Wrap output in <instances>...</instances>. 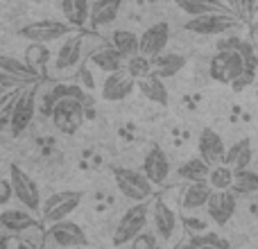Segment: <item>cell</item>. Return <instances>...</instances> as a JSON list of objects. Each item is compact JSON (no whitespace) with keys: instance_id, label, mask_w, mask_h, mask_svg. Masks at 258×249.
Wrapping results in <instances>:
<instances>
[{"instance_id":"cell-1","label":"cell","mask_w":258,"mask_h":249,"mask_svg":"<svg viewBox=\"0 0 258 249\" xmlns=\"http://www.w3.org/2000/svg\"><path fill=\"white\" fill-rule=\"evenodd\" d=\"M50 120L54 129H59L66 136H73L82 129L86 120V102L77 98H61L54 102L52 111H50Z\"/></svg>"},{"instance_id":"cell-2","label":"cell","mask_w":258,"mask_h":249,"mask_svg":"<svg viewBox=\"0 0 258 249\" xmlns=\"http://www.w3.org/2000/svg\"><path fill=\"white\" fill-rule=\"evenodd\" d=\"M147 220H150V206L147 202H136L134 206L122 213V218L118 220V227L113 231V245L122 247L127 242H134L136 238H141L143 229L147 227Z\"/></svg>"},{"instance_id":"cell-3","label":"cell","mask_w":258,"mask_h":249,"mask_svg":"<svg viewBox=\"0 0 258 249\" xmlns=\"http://www.w3.org/2000/svg\"><path fill=\"white\" fill-rule=\"evenodd\" d=\"M245 73H247V64L245 57L240 54V50H218L209 61L211 80L220 82V84H233Z\"/></svg>"},{"instance_id":"cell-4","label":"cell","mask_w":258,"mask_h":249,"mask_svg":"<svg viewBox=\"0 0 258 249\" xmlns=\"http://www.w3.org/2000/svg\"><path fill=\"white\" fill-rule=\"evenodd\" d=\"M113 181H116L118 191L129 202H147L154 195V183L145 177V172H138L132 168H113Z\"/></svg>"},{"instance_id":"cell-5","label":"cell","mask_w":258,"mask_h":249,"mask_svg":"<svg viewBox=\"0 0 258 249\" xmlns=\"http://www.w3.org/2000/svg\"><path fill=\"white\" fill-rule=\"evenodd\" d=\"M71 34H75V25L63 21H50V18L32 21L18 30V36L27 39L30 43H52L59 39H68Z\"/></svg>"},{"instance_id":"cell-6","label":"cell","mask_w":258,"mask_h":249,"mask_svg":"<svg viewBox=\"0 0 258 249\" xmlns=\"http://www.w3.org/2000/svg\"><path fill=\"white\" fill-rule=\"evenodd\" d=\"M240 25L238 14H206V16H192L183 23V30L200 36H224Z\"/></svg>"},{"instance_id":"cell-7","label":"cell","mask_w":258,"mask_h":249,"mask_svg":"<svg viewBox=\"0 0 258 249\" xmlns=\"http://www.w3.org/2000/svg\"><path fill=\"white\" fill-rule=\"evenodd\" d=\"M9 181L14 186V193H16V200L25 206L27 211L36 213L39 209H43V200H41V191L36 186V181L21 168V165L12 163L9 165V172H7Z\"/></svg>"},{"instance_id":"cell-8","label":"cell","mask_w":258,"mask_h":249,"mask_svg":"<svg viewBox=\"0 0 258 249\" xmlns=\"http://www.w3.org/2000/svg\"><path fill=\"white\" fill-rule=\"evenodd\" d=\"M84 200V191H59L52 193L48 200L43 202V222L54 224V222H61L66 220L73 211H77V206L82 204Z\"/></svg>"},{"instance_id":"cell-9","label":"cell","mask_w":258,"mask_h":249,"mask_svg":"<svg viewBox=\"0 0 258 249\" xmlns=\"http://www.w3.org/2000/svg\"><path fill=\"white\" fill-rule=\"evenodd\" d=\"M34 113H36V84H30L27 89L21 91L16 104H14L12 120H9L12 136H21L34 120Z\"/></svg>"},{"instance_id":"cell-10","label":"cell","mask_w":258,"mask_h":249,"mask_svg":"<svg viewBox=\"0 0 258 249\" xmlns=\"http://www.w3.org/2000/svg\"><path fill=\"white\" fill-rule=\"evenodd\" d=\"M45 238H48L52 245L63 247V249H75V247L89 245V238H86L84 229H82L77 222H71V220H61V222L48 224Z\"/></svg>"},{"instance_id":"cell-11","label":"cell","mask_w":258,"mask_h":249,"mask_svg":"<svg viewBox=\"0 0 258 249\" xmlns=\"http://www.w3.org/2000/svg\"><path fill=\"white\" fill-rule=\"evenodd\" d=\"M236 204H238V193L233 188L231 191H213L209 204H206V211H209V218L218 227H224L236 213Z\"/></svg>"},{"instance_id":"cell-12","label":"cell","mask_w":258,"mask_h":249,"mask_svg":"<svg viewBox=\"0 0 258 249\" xmlns=\"http://www.w3.org/2000/svg\"><path fill=\"white\" fill-rule=\"evenodd\" d=\"M134 89H138V80H134L127 73V68L118 73H109L102 82V100L107 102H120Z\"/></svg>"},{"instance_id":"cell-13","label":"cell","mask_w":258,"mask_h":249,"mask_svg":"<svg viewBox=\"0 0 258 249\" xmlns=\"http://www.w3.org/2000/svg\"><path fill=\"white\" fill-rule=\"evenodd\" d=\"M227 150L229 147L224 145L222 136H220L215 129H211V127L202 129L200 141H197V152H200V156L206 161V163L222 165L224 159H227Z\"/></svg>"},{"instance_id":"cell-14","label":"cell","mask_w":258,"mask_h":249,"mask_svg":"<svg viewBox=\"0 0 258 249\" xmlns=\"http://www.w3.org/2000/svg\"><path fill=\"white\" fill-rule=\"evenodd\" d=\"M143 172L150 179L154 186H161V183L168 181L170 177V159L163 152V147L152 145L150 152L145 154V161H143Z\"/></svg>"},{"instance_id":"cell-15","label":"cell","mask_w":258,"mask_h":249,"mask_svg":"<svg viewBox=\"0 0 258 249\" xmlns=\"http://www.w3.org/2000/svg\"><path fill=\"white\" fill-rule=\"evenodd\" d=\"M170 41V25L168 21H159L150 25L141 34V52L145 57H156V54L165 52V45Z\"/></svg>"},{"instance_id":"cell-16","label":"cell","mask_w":258,"mask_h":249,"mask_svg":"<svg viewBox=\"0 0 258 249\" xmlns=\"http://www.w3.org/2000/svg\"><path fill=\"white\" fill-rule=\"evenodd\" d=\"M82 48H84V36L82 34H71L61 43V48L54 54V71H73L77 64L82 61Z\"/></svg>"},{"instance_id":"cell-17","label":"cell","mask_w":258,"mask_h":249,"mask_svg":"<svg viewBox=\"0 0 258 249\" xmlns=\"http://www.w3.org/2000/svg\"><path fill=\"white\" fill-rule=\"evenodd\" d=\"M152 222H154L156 236L161 240H172L174 233H177V213L165 204L163 200H156L152 206Z\"/></svg>"},{"instance_id":"cell-18","label":"cell","mask_w":258,"mask_h":249,"mask_svg":"<svg viewBox=\"0 0 258 249\" xmlns=\"http://www.w3.org/2000/svg\"><path fill=\"white\" fill-rule=\"evenodd\" d=\"M211 195H213V186L209 181H188L186 188L181 191L179 204H181L183 211H200L206 209Z\"/></svg>"},{"instance_id":"cell-19","label":"cell","mask_w":258,"mask_h":249,"mask_svg":"<svg viewBox=\"0 0 258 249\" xmlns=\"http://www.w3.org/2000/svg\"><path fill=\"white\" fill-rule=\"evenodd\" d=\"M89 59H91V64L93 66H98L102 73H118V71H122V68L127 66L125 64V57H122L120 52H118L116 48H113L111 43L109 45H102V48H95L93 52L89 54Z\"/></svg>"},{"instance_id":"cell-20","label":"cell","mask_w":258,"mask_h":249,"mask_svg":"<svg viewBox=\"0 0 258 249\" xmlns=\"http://www.w3.org/2000/svg\"><path fill=\"white\" fill-rule=\"evenodd\" d=\"M177 7L188 16H206V14H233L224 0H177Z\"/></svg>"},{"instance_id":"cell-21","label":"cell","mask_w":258,"mask_h":249,"mask_svg":"<svg viewBox=\"0 0 258 249\" xmlns=\"http://www.w3.org/2000/svg\"><path fill=\"white\" fill-rule=\"evenodd\" d=\"M0 224H3L7 231H16L23 233L27 229H34L36 227V220L32 215V211H27L25 206L23 209H5L0 213Z\"/></svg>"},{"instance_id":"cell-22","label":"cell","mask_w":258,"mask_h":249,"mask_svg":"<svg viewBox=\"0 0 258 249\" xmlns=\"http://www.w3.org/2000/svg\"><path fill=\"white\" fill-rule=\"evenodd\" d=\"M122 9V0H93L91 3V23L95 27L109 25L118 18Z\"/></svg>"},{"instance_id":"cell-23","label":"cell","mask_w":258,"mask_h":249,"mask_svg":"<svg viewBox=\"0 0 258 249\" xmlns=\"http://www.w3.org/2000/svg\"><path fill=\"white\" fill-rule=\"evenodd\" d=\"M251 161H254V150H251V141L245 136V138H240V141H236L227 150L224 163L233 170H245L251 165Z\"/></svg>"},{"instance_id":"cell-24","label":"cell","mask_w":258,"mask_h":249,"mask_svg":"<svg viewBox=\"0 0 258 249\" xmlns=\"http://www.w3.org/2000/svg\"><path fill=\"white\" fill-rule=\"evenodd\" d=\"M0 73L14 75V77H18V80L27 82V84H34V82L39 80V71H36L34 66H30L27 61H23V59H18V57H9V54L0 57Z\"/></svg>"},{"instance_id":"cell-25","label":"cell","mask_w":258,"mask_h":249,"mask_svg":"<svg viewBox=\"0 0 258 249\" xmlns=\"http://www.w3.org/2000/svg\"><path fill=\"white\" fill-rule=\"evenodd\" d=\"M152 64H154V75L161 77V80H168L186 66V57L177 52H161L156 57H152Z\"/></svg>"},{"instance_id":"cell-26","label":"cell","mask_w":258,"mask_h":249,"mask_svg":"<svg viewBox=\"0 0 258 249\" xmlns=\"http://www.w3.org/2000/svg\"><path fill=\"white\" fill-rule=\"evenodd\" d=\"M138 91H141L150 102L161 104V107H168V100H170L168 98V86H165L163 80L156 77L154 73L147 75V77H143V80H138Z\"/></svg>"},{"instance_id":"cell-27","label":"cell","mask_w":258,"mask_h":249,"mask_svg":"<svg viewBox=\"0 0 258 249\" xmlns=\"http://www.w3.org/2000/svg\"><path fill=\"white\" fill-rule=\"evenodd\" d=\"M61 98H77V100H82V102L89 104V95H86V91L82 89V86H77V84H57L43 98V113H48V116H50L54 102H57V100H61Z\"/></svg>"},{"instance_id":"cell-28","label":"cell","mask_w":258,"mask_h":249,"mask_svg":"<svg viewBox=\"0 0 258 249\" xmlns=\"http://www.w3.org/2000/svg\"><path fill=\"white\" fill-rule=\"evenodd\" d=\"M211 168L200 154L188 159L186 163H181L177 168V177L183 179V181H209V174H211Z\"/></svg>"},{"instance_id":"cell-29","label":"cell","mask_w":258,"mask_h":249,"mask_svg":"<svg viewBox=\"0 0 258 249\" xmlns=\"http://www.w3.org/2000/svg\"><path fill=\"white\" fill-rule=\"evenodd\" d=\"M61 12L71 25L82 27L91 18V3L89 0H61Z\"/></svg>"},{"instance_id":"cell-30","label":"cell","mask_w":258,"mask_h":249,"mask_svg":"<svg viewBox=\"0 0 258 249\" xmlns=\"http://www.w3.org/2000/svg\"><path fill=\"white\" fill-rule=\"evenodd\" d=\"M111 45L125 59H129V57L141 52V36L134 34L132 30H116L111 34Z\"/></svg>"},{"instance_id":"cell-31","label":"cell","mask_w":258,"mask_h":249,"mask_svg":"<svg viewBox=\"0 0 258 249\" xmlns=\"http://www.w3.org/2000/svg\"><path fill=\"white\" fill-rule=\"evenodd\" d=\"M233 177H236V170L229 168L227 163L213 165V168H211V174H209V183L213 186V191H231Z\"/></svg>"},{"instance_id":"cell-32","label":"cell","mask_w":258,"mask_h":249,"mask_svg":"<svg viewBox=\"0 0 258 249\" xmlns=\"http://www.w3.org/2000/svg\"><path fill=\"white\" fill-rule=\"evenodd\" d=\"M233 191L238 195H249V193H258V172L251 168L236 170L233 177Z\"/></svg>"},{"instance_id":"cell-33","label":"cell","mask_w":258,"mask_h":249,"mask_svg":"<svg viewBox=\"0 0 258 249\" xmlns=\"http://www.w3.org/2000/svg\"><path fill=\"white\" fill-rule=\"evenodd\" d=\"M127 73L134 77V80H143V77L152 75L154 73V64H152V57H145L143 52L134 54V57L127 59Z\"/></svg>"},{"instance_id":"cell-34","label":"cell","mask_w":258,"mask_h":249,"mask_svg":"<svg viewBox=\"0 0 258 249\" xmlns=\"http://www.w3.org/2000/svg\"><path fill=\"white\" fill-rule=\"evenodd\" d=\"M50 59H52V52H50L48 43H30V48L25 50V61L30 66H34L36 71L48 66Z\"/></svg>"},{"instance_id":"cell-35","label":"cell","mask_w":258,"mask_h":249,"mask_svg":"<svg viewBox=\"0 0 258 249\" xmlns=\"http://www.w3.org/2000/svg\"><path fill=\"white\" fill-rule=\"evenodd\" d=\"M27 82H23V80H18V77H14V75H7V73H0V98L3 95H9L12 91H23V89H27Z\"/></svg>"},{"instance_id":"cell-36","label":"cell","mask_w":258,"mask_h":249,"mask_svg":"<svg viewBox=\"0 0 258 249\" xmlns=\"http://www.w3.org/2000/svg\"><path fill=\"white\" fill-rule=\"evenodd\" d=\"M190 242L195 247H220V249H229V242L224 238H220L218 233H202V236H192Z\"/></svg>"},{"instance_id":"cell-37","label":"cell","mask_w":258,"mask_h":249,"mask_svg":"<svg viewBox=\"0 0 258 249\" xmlns=\"http://www.w3.org/2000/svg\"><path fill=\"white\" fill-rule=\"evenodd\" d=\"M12 197H16V193H14V186H12V181H9V177H7V179L0 181V204H9Z\"/></svg>"},{"instance_id":"cell-38","label":"cell","mask_w":258,"mask_h":249,"mask_svg":"<svg viewBox=\"0 0 258 249\" xmlns=\"http://www.w3.org/2000/svg\"><path fill=\"white\" fill-rule=\"evenodd\" d=\"M256 5H258V0H240V16L251 21V16L256 12Z\"/></svg>"},{"instance_id":"cell-39","label":"cell","mask_w":258,"mask_h":249,"mask_svg":"<svg viewBox=\"0 0 258 249\" xmlns=\"http://www.w3.org/2000/svg\"><path fill=\"white\" fill-rule=\"evenodd\" d=\"M224 3L233 9V14H238V16H240V0H224Z\"/></svg>"},{"instance_id":"cell-40","label":"cell","mask_w":258,"mask_h":249,"mask_svg":"<svg viewBox=\"0 0 258 249\" xmlns=\"http://www.w3.org/2000/svg\"><path fill=\"white\" fill-rule=\"evenodd\" d=\"M14 249H34V247H32V245H27V242H18V245L14 247Z\"/></svg>"},{"instance_id":"cell-41","label":"cell","mask_w":258,"mask_h":249,"mask_svg":"<svg viewBox=\"0 0 258 249\" xmlns=\"http://www.w3.org/2000/svg\"><path fill=\"white\" fill-rule=\"evenodd\" d=\"M179 249H197V247H195V245H192V242H190V240H188V242H186V245H181V247H179Z\"/></svg>"},{"instance_id":"cell-42","label":"cell","mask_w":258,"mask_h":249,"mask_svg":"<svg viewBox=\"0 0 258 249\" xmlns=\"http://www.w3.org/2000/svg\"><path fill=\"white\" fill-rule=\"evenodd\" d=\"M254 18L258 21V5H256V12H254V16H251V21H254Z\"/></svg>"},{"instance_id":"cell-43","label":"cell","mask_w":258,"mask_h":249,"mask_svg":"<svg viewBox=\"0 0 258 249\" xmlns=\"http://www.w3.org/2000/svg\"><path fill=\"white\" fill-rule=\"evenodd\" d=\"M197 249H220V247H197Z\"/></svg>"},{"instance_id":"cell-44","label":"cell","mask_w":258,"mask_h":249,"mask_svg":"<svg viewBox=\"0 0 258 249\" xmlns=\"http://www.w3.org/2000/svg\"><path fill=\"white\" fill-rule=\"evenodd\" d=\"M256 100H258V91H256Z\"/></svg>"}]
</instances>
